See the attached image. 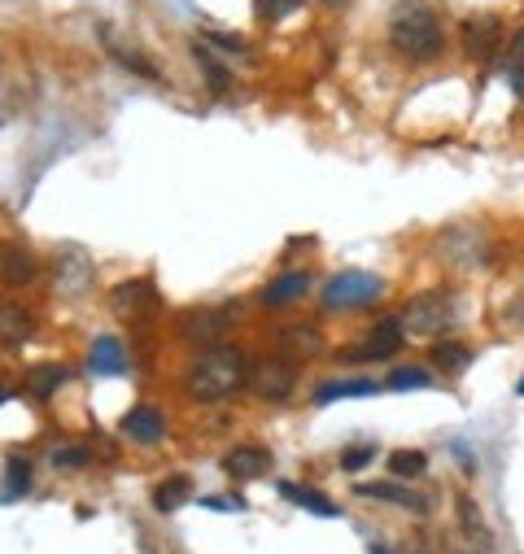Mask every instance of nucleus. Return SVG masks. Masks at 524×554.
Listing matches in <instances>:
<instances>
[{
    "label": "nucleus",
    "instance_id": "1",
    "mask_svg": "<svg viewBox=\"0 0 524 554\" xmlns=\"http://www.w3.org/2000/svg\"><path fill=\"white\" fill-rule=\"evenodd\" d=\"M188 393L197 402H223V397H236L249 384V371H245V354L232 345H210L206 354L193 363L188 371Z\"/></svg>",
    "mask_w": 524,
    "mask_h": 554
},
{
    "label": "nucleus",
    "instance_id": "2",
    "mask_svg": "<svg viewBox=\"0 0 524 554\" xmlns=\"http://www.w3.org/2000/svg\"><path fill=\"white\" fill-rule=\"evenodd\" d=\"M389 44L398 48L402 57H411V62H433L437 53H442L446 35H442V22L428 5H402L398 14L389 22Z\"/></svg>",
    "mask_w": 524,
    "mask_h": 554
},
{
    "label": "nucleus",
    "instance_id": "3",
    "mask_svg": "<svg viewBox=\"0 0 524 554\" xmlns=\"http://www.w3.org/2000/svg\"><path fill=\"white\" fill-rule=\"evenodd\" d=\"M385 293V280L372 271H341L332 275L328 288H324V306L328 310H350V306H367Z\"/></svg>",
    "mask_w": 524,
    "mask_h": 554
},
{
    "label": "nucleus",
    "instance_id": "4",
    "mask_svg": "<svg viewBox=\"0 0 524 554\" xmlns=\"http://www.w3.org/2000/svg\"><path fill=\"white\" fill-rule=\"evenodd\" d=\"M450 297L446 293H420L411 301L407 310H402V328L407 332H420V336H437L442 328H450Z\"/></svg>",
    "mask_w": 524,
    "mask_h": 554
},
{
    "label": "nucleus",
    "instance_id": "5",
    "mask_svg": "<svg viewBox=\"0 0 524 554\" xmlns=\"http://www.w3.org/2000/svg\"><path fill=\"white\" fill-rule=\"evenodd\" d=\"M158 306H162V293H158V284H153V280H145V275H140V280L118 284L110 293V310L118 319H145Z\"/></svg>",
    "mask_w": 524,
    "mask_h": 554
},
{
    "label": "nucleus",
    "instance_id": "6",
    "mask_svg": "<svg viewBox=\"0 0 524 554\" xmlns=\"http://www.w3.org/2000/svg\"><path fill=\"white\" fill-rule=\"evenodd\" d=\"M402 332L407 328H402L398 319H385V323H376L367 341H359L354 349H341V358L345 363H380V358H393L402 345Z\"/></svg>",
    "mask_w": 524,
    "mask_h": 554
},
{
    "label": "nucleus",
    "instance_id": "7",
    "mask_svg": "<svg viewBox=\"0 0 524 554\" xmlns=\"http://www.w3.org/2000/svg\"><path fill=\"white\" fill-rule=\"evenodd\" d=\"M249 384H254L267 402H284L297 384V363H289V358H262V363L249 371Z\"/></svg>",
    "mask_w": 524,
    "mask_h": 554
},
{
    "label": "nucleus",
    "instance_id": "8",
    "mask_svg": "<svg viewBox=\"0 0 524 554\" xmlns=\"http://www.w3.org/2000/svg\"><path fill=\"white\" fill-rule=\"evenodd\" d=\"M232 310H193V315H188L184 323H180V336L184 341H193V345H219L223 336H228V328H232Z\"/></svg>",
    "mask_w": 524,
    "mask_h": 554
},
{
    "label": "nucleus",
    "instance_id": "9",
    "mask_svg": "<svg viewBox=\"0 0 524 554\" xmlns=\"http://www.w3.org/2000/svg\"><path fill=\"white\" fill-rule=\"evenodd\" d=\"M53 284H57V293H66V297L83 293V288L92 284V258L83 254L79 245H66L62 254H57V275H53Z\"/></svg>",
    "mask_w": 524,
    "mask_h": 554
},
{
    "label": "nucleus",
    "instance_id": "10",
    "mask_svg": "<svg viewBox=\"0 0 524 554\" xmlns=\"http://www.w3.org/2000/svg\"><path fill=\"white\" fill-rule=\"evenodd\" d=\"M463 44H468L472 57H481V62H490L498 53V44H503V22L494 14H476L463 22Z\"/></svg>",
    "mask_w": 524,
    "mask_h": 554
},
{
    "label": "nucleus",
    "instance_id": "11",
    "mask_svg": "<svg viewBox=\"0 0 524 554\" xmlns=\"http://www.w3.org/2000/svg\"><path fill=\"white\" fill-rule=\"evenodd\" d=\"M276 345L284 349V358H297V363H302V358H319L324 354V332L315 328V323H289V328H280L276 332Z\"/></svg>",
    "mask_w": 524,
    "mask_h": 554
},
{
    "label": "nucleus",
    "instance_id": "12",
    "mask_svg": "<svg viewBox=\"0 0 524 554\" xmlns=\"http://www.w3.org/2000/svg\"><path fill=\"white\" fill-rule=\"evenodd\" d=\"M35 336V310L22 301H0V345L18 349Z\"/></svg>",
    "mask_w": 524,
    "mask_h": 554
},
{
    "label": "nucleus",
    "instance_id": "13",
    "mask_svg": "<svg viewBox=\"0 0 524 554\" xmlns=\"http://www.w3.org/2000/svg\"><path fill=\"white\" fill-rule=\"evenodd\" d=\"M267 467H271V450H262V445H236V450L223 454V472L232 480H258Z\"/></svg>",
    "mask_w": 524,
    "mask_h": 554
},
{
    "label": "nucleus",
    "instance_id": "14",
    "mask_svg": "<svg viewBox=\"0 0 524 554\" xmlns=\"http://www.w3.org/2000/svg\"><path fill=\"white\" fill-rule=\"evenodd\" d=\"M123 432L131 441H140V445H153V441H162L166 437V419H162V411L158 406H131V411L123 415Z\"/></svg>",
    "mask_w": 524,
    "mask_h": 554
},
{
    "label": "nucleus",
    "instance_id": "15",
    "mask_svg": "<svg viewBox=\"0 0 524 554\" xmlns=\"http://www.w3.org/2000/svg\"><path fill=\"white\" fill-rule=\"evenodd\" d=\"M359 498H376V502H389V507H407V511H428V502L420 493H411L407 485H393V480H367V485H354Z\"/></svg>",
    "mask_w": 524,
    "mask_h": 554
},
{
    "label": "nucleus",
    "instance_id": "16",
    "mask_svg": "<svg viewBox=\"0 0 524 554\" xmlns=\"http://www.w3.org/2000/svg\"><path fill=\"white\" fill-rule=\"evenodd\" d=\"M280 498L293 502V507H302V511H311V515H324V520H337V515H341L332 498H324V493L311 489V485H297V480H284V485H280Z\"/></svg>",
    "mask_w": 524,
    "mask_h": 554
},
{
    "label": "nucleus",
    "instance_id": "17",
    "mask_svg": "<svg viewBox=\"0 0 524 554\" xmlns=\"http://www.w3.org/2000/svg\"><path fill=\"white\" fill-rule=\"evenodd\" d=\"M35 280V258L22 245H0V284H31Z\"/></svg>",
    "mask_w": 524,
    "mask_h": 554
},
{
    "label": "nucleus",
    "instance_id": "18",
    "mask_svg": "<svg viewBox=\"0 0 524 554\" xmlns=\"http://www.w3.org/2000/svg\"><path fill=\"white\" fill-rule=\"evenodd\" d=\"M88 371H97V376H118V371H127L123 341H114V336H97V345H92V354H88Z\"/></svg>",
    "mask_w": 524,
    "mask_h": 554
},
{
    "label": "nucleus",
    "instance_id": "19",
    "mask_svg": "<svg viewBox=\"0 0 524 554\" xmlns=\"http://www.w3.org/2000/svg\"><path fill=\"white\" fill-rule=\"evenodd\" d=\"M306 288H311V275L306 271H280L276 280L262 288V301H267V306H289V301H297Z\"/></svg>",
    "mask_w": 524,
    "mask_h": 554
},
{
    "label": "nucleus",
    "instance_id": "20",
    "mask_svg": "<svg viewBox=\"0 0 524 554\" xmlns=\"http://www.w3.org/2000/svg\"><path fill=\"white\" fill-rule=\"evenodd\" d=\"M66 380H70V371L62 363H40V367L27 371V393L31 397H53Z\"/></svg>",
    "mask_w": 524,
    "mask_h": 554
},
{
    "label": "nucleus",
    "instance_id": "21",
    "mask_svg": "<svg viewBox=\"0 0 524 554\" xmlns=\"http://www.w3.org/2000/svg\"><path fill=\"white\" fill-rule=\"evenodd\" d=\"M372 393H380L376 380H332L315 389V402L328 406V402H341V397H372Z\"/></svg>",
    "mask_w": 524,
    "mask_h": 554
},
{
    "label": "nucleus",
    "instance_id": "22",
    "mask_svg": "<svg viewBox=\"0 0 524 554\" xmlns=\"http://www.w3.org/2000/svg\"><path fill=\"white\" fill-rule=\"evenodd\" d=\"M188 498H193V480H188V476H171V480H162V485L153 489V507L166 511V515L180 511Z\"/></svg>",
    "mask_w": 524,
    "mask_h": 554
},
{
    "label": "nucleus",
    "instance_id": "23",
    "mask_svg": "<svg viewBox=\"0 0 524 554\" xmlns=\"http://www.w3.org/2000/svg\"><path fill=\"white\" fill-rule=\"evenodd\" d=\"M101 40H105V48H110V53H114V62H123L127 70H136V75H145V79H162V75H158V66H153L145 53H136V48H131V44H118L110 31H101Z\"/></svg>",
    "mask_w": 524,
    "mask_h": 554
},
{
    "label": "nucleus",
    "instance_id": "24",
    "mask_svg": "<svg viewBox=\"0 0 524 554\" xmlns=\"http://www.w3.org/2000/svg\"><path fill=\"white\" fill-rule=\"evenodd\" d=\"M31 489V467L27 459H5V489H0V502H14Z\"/></svg>",
    "mask_w": 524,
    "mask_h": 554
},
{
    "label": "nucleus",
    "instance_id": "25",
    "mask_svg": "<svg viewBox=\"0 0 524 554\" xmlns=\"http://www.w3.org/2000/svg\"><path fill=\"white\" fill-rule=\"evenodd\" d=\"M433 358H437V367H446V371H463V367L472 363V345L437 341V345H433Z\"/></svg>",
    "mask_w": 524,
    "mask_h": 554
},
{
    "label": "nucleus",
    "instance_id": "26",
    "mask_svg": "<svg viewBox=\"0 0 524 554\" xmlns=\"http://www.w3.org/2000/svg\"><path fill=\"white\" fill-rule=\"evenodd\" d=\"M385 384H389L393 393H415V389H428V384H433V376H428L424 367H398Z\"/></svg>",
    "mask_w": 524,
    "mask_h": 554
},
{
    "label": "nucleus",
    "instance_id": "27",
    "mask_svg": "<svg viewBox=\"0 0 524 554\" xmlns=\"http://www.w3.org/2000/svg\"><path fill=\"white\" fill-rule=\"evenodd\" d=\"M306 0H254V14L262 22H280V18H289L293 9H302Z\"/></svg>",
    "mask_w": 524,
    "mask_h": 554
},
{
    "label": "nucleus",
    "instance_id": "28",
    "mask_svg": "<svg viewBox=\"0 0 524 554\" xmlns=\"http://www.w3.org/2000/svg\"><path fill=\"white\" fill-rule=\"evenodd\" d=\"M389 467H393L398 476H424V472H428V459H424L420 450H398V454L389 459Z\"/></svg>",
    "mask_w": 524,
    "mask_h": 554
},
{
    "label": "nucleus",
    "instance_id": "29",
    "mask_svg": "<svg viewBox=\"0 0 524 554\" xmlns=\"http://www.w3.org/2000/svg\"><path fill=\"white\" fill-rule=\"evenodd\" d=\"M197 57H201V70H206V79H210V88L214 92H228V66L223 62H214V57H206V48H197Z\"/></svg>",
    "mask_w": 524,
    "mask_h": 554
},
{
    "label": "nucleus",
    "instance_id": "30",
    "mask_svg": "<svg viewBox=\"0 0 524 554\" xmlns=\"http://www.w3.org/2000/svg\"><path fill=\"white\" fill-rule=\"evenodd\" d=\"M53 463L57 467H88L92 450H88V445H62V450H53Z\"/></svg>",
    "mask_w": 524,
    "mask_h": 554
},
{
    "label": "nucleus",
    "instance_id": "31",
    "mask_svg": "<svg viewBox=\"0 0 524 554\" xmlns=\"http://www.w3.org/2000/svg\"><path fill=\"white\" fill-rule=\"evenodd\" d=\"M372 459H376V445H350V450L341 454V467L345 472H363Z\"/></svg>",
    "mask_w": 524,
    "mask_h": 554
},
{
    "label": "nucleus",
    "instance_id": "32",
    "mask_svg": "<svg viewBox=\"0 0 524 554\" xmlns=\"http://www.w3.org/2000/svg\"><path fill=\"white\" fill-rule=\"evenodd\" d=\"M206 40H210V44H219L223 53H236V57H245V53H249L245 40H236V35H223V31H206Z\"/></svg>",
    "mask_w": 524,
    "mask_h": 554
},
{
    "label": "nucleus",
    "instance_id": "33",
    "mask_svg": "<svg viewBox=\"0 0 524 554\" xmlns=\"http://www.w3.org/2000/svg\"><path fill=\"white\" fill-rule=\"evenodd\" d=\"M507 70H524V27L511 35V53H507Z\"/></svg>",
    "mask_w": 524,
    "mask_h": 554
},
{
    "label": "nucleus",
    "instance_id": "34",
    "mask_svg": "<svg viewBox=\"0 0 524 554\" xmlns=\"http://www.w3.org/2000/svg\"><path fill=\"white\" fill-rule=\"evenodd\" d=\"M201 507H206V511H241L245 502H241V498H206Z\"/></svg>",
    "mask_w": 524,
    "mask_h": 554
},
{
    "label": "nucleus",
    "instance_id": "35",
    "mask_svg": "<svg viewBox=\"0 0 524 554\" xmlns=\"http://www.w3.org/2000/svg\"><path fill=\"white\" fill-rule=\"evenodd\" d=\"M507 79H511V88H516V96L524 101V70H507Z\"/></svg>",
    "mask_w": 524,
    "mask_h": 554
},
{
    "label": "nucleus",
    "instance_id": "36",
    "mask_svg": "<svg viewBox=\"0 0 524 554\" xmlns=\"http://www.w3.org/2000/svg\"><path fill=\"white\" fill-rule=\"evenodd\" d=\"M372 554H389V550L385 546H372Z\"/></svg>",
    "mask_w": 524,
    "mask_h": 554
},
{
    "label": "nucleus",
    "instance_id": "37",
    "mask_svg": "<svg viewBox=\"0 0 524 554\" xmlns=\"http://www.w3.org/2000/svg\"><path fill=\"white\" fill-rule=\"evenodd\" d=\"M520 397H524V384H520Z\"/></svg>",
    "mask_w": 524,
    "mask_h": 554
}]
</instances>
